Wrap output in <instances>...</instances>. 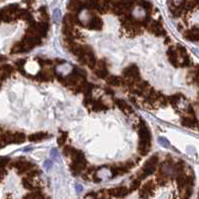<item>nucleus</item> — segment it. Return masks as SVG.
Instances as JSON below:
<instances>
[{"instance_id":"obj_1","label":"nucleus","mask_w":199,"mask_h":199,"mask_svg":"<svg viewBox=\"0 0 199 199\" xmlns=\"http://www.w3.org/2000/svg\"><path fill=\"white\" fill-rule=\"evenodd\" d=\"M139 138H140V141H139V152L142 155H146L149 151L150 147V132L148 130V128L146 124L141 121L140 125H139Z\"/></svg>"},{"instance_id":"obj_2","label":"nucleus","mask_w":199,"mask_h":199,"mask_svg":"<svg viewBox=\"0 0 199 199\" xmlns=\"http://www.w3.org/2000/svg\"><path fill=\"white\" fill-rule=\"evenodd\" d=\"M155 190V184L153 181H148L147 183L141 188V190L139 191V196L143 199H147L150 196L153 195V192Z\"/></svg>"},{"instance_id":"obj_3","label":"nucleus","mask_w":199,"mask_h":199,"mask_svg":"<svg viewBox=\"0 0 199 199\" xmlns=\"http://www.w3.org/2000/svg\"><path fill=\"white\" fill-rule=\"evenodd\" d=\"M123 75H124L127 79H130V81L131 80H136V78L139 75L138 67L136 65H131L127 67L126 69H124V71H123Z\"/></svg>"},{"instance_id":"obj_4","label":"nucleus","mask_w":199,"mask_h":199,"mask_svg":"<svg viewBox=\"0 0 199 199\" xmlns=\"http://www.w3.org/2000/svg\"><path fill=\"white\" fill-rule=\"evenodd\" d=\"M128 193H129V189H127V188L124 186L116 187V188H113V189L109 190V194L114 197H124L128 194Z\"/></svg>"},{"instance_id":"obj_5","label":"nucleus","mask_w":199,"mask_h":199,"mask_svg":"<svg viewBox=\"0 0 199 199\" xmlns=\"http://www.w3.org/2000/svg\"><path fill=\"white\" fill-rule=\"evenodd\" d=\"M102 25H103V22H102V20L97 17V16H93L92 19L90 20V23L88 27L90 29H96V30H99L102 28Z\"/></svg>"},{"instance_id":"obj_6","label":"nucleus","mask_w":199,"mask_h":199,"mask_svg":"<svg viewBox=\"0 0 199 199\" xmlns=\"http://www.w3.org/2000/svg\"><path fill=\"white\" fill-rule=\"evenodd\" d=\"M13 71V69L12 67L10 66V65H3L0 67V79H5V78H7L10 74L12 73Z\"/></svg>"},{"instance_id":"obj_7","label":"nucleus","mask_w":199,"mask_h":199,"mask_svg":"<svg viewBox=\"0 0 199 199\" xmlns=\"http://www.w3.org/2000/svg\"><path fill=\"white\" fill-rule=\"evenodd\" d=\"M168 57H169V60L172 63V65L174 66H178L179 65V62H178V58H177V52L175 49L173 48H169L168 50Z\"/></svg>"},{"instance_id":"obj_8","label":"nucleus","mask_w":199,"mask_h":199,"mask_svg":"<svg viewBox=\"0 0 199 199\" xmlns=\"http://www.w3.org/2000/svg\"><path fill=\"white\" fill-rule=\"evenodd\" d=\"M185 37L188 40H191V41H197L199 36H198V29L194 28V29H191V30H188L186 33H185Z\"/></svg>"},{"instance_id":"obj_9","label":"nucleus","mask_w":199,"mask_h":199,"mask_svg":"<svg viewBox=\"0 0 199 199\" xmlns=\"http://www.w3.org/2000/svg\"><path fill=\"white\" fill-rule=\"evenodd\" d=\"M116 104L119 106V108L122 109L123 111L125 112V113H131L132 112V109H131V107L129 106L125 101H123V100H120V99H117L116 100Z\"/></svg>"},{"instance_id":"obj_10","label":"nucleus","mask_w":199,"mask_h":199,"mask_svg":"<svg viewBox=\"0 0 199 199\" xmlns=\"http://www.w3.org/2000/svg\"><path fill=\"white\" fill-rule=\"evenodd\" d=\"M48 137V134L44 133V132H39V133H35V134H32L28 137V139L30 141H39V140H43V139H45Z\"/></svg>"},{"instance_id":"obj_11","label":"nucleus","mask_w":199,"mask_h":199,"mask_svg":"<svg viewBox=\"0 0 199 199\" xmlns=\"http://www.w3.org/2000/svg\"><path fill=\"white\" fill-rule=\"evenodd\" d=\"M23 199H45L44 196L41 192L39 191H33L31 193H28V194H26Z\"/></svg>"},{"instance_id":"obj_12","label":"nucleus","mask_w":199,"mask_h":199,"mask_svg":"<svg viewBox=\"0 0 199 199\" xmlns=\"http://www.w3.org/2000/svg\"><path fill=\"white\" fill-rule=\"evenodd\" d=\"M25 141V135L23 133H14L13 134V143L21 144Z\"/></svg>"},{"instance_id":"obj_13","label":"nucleus","mask_w":199,"mask_h":199,"mask_svg":"<svg viewBox=\"0 0 199 199\" xmlns=\"http://www.w3.org/2000/svg\"><path fill=\"white\" fill-rule=\"evenodd\" d=\"M82 3H80V2H76V1H74V2H69L68 4V8L72 10V11H79L80 9H82Z\"/></svg>"},{"instance_id":"obj_14","label":"nucleus","mask_w":199,"mask_h":199,"mask_svg":"<svg viewBox=\"0 0 199 199\" xmlns=\"http://www.w3.org/2000/svg\"><path fill=\"white\" fill-rule=\"evenodd\" d=\"M182 125L187 127H193L194 125H197V122L196 119H193V118H184L182 120Z\"/></svg>"},{"instance_id":"obj_15","label":"nucleus","mask_w":199,"mask_h":199,"mask_svg":"<svg viewBox=\"0 0 199 199\" xmlns=\"http://www.w3.org/2000/svg\"><path fill=\"white\" fill-rule=\"evenodd\" d=\"M107 83H108L109 85H113V86H117V85H119L120 82H121V80L119 77H117V76H110L108 79L106 80Z\"/></svg>"},{"instance_id":"obj_16","label":"nucleus","mask_w":199,"mask_h":199,"mask_svg":"<svg viewBox=\"0 0 199 199\" xmlns=\"http://www.w3.org/2000/svg\"><path fill=\"white\" fill-rule=\"evenodd\" d=\"M95 74L97 75L98 77H100V78H105L108 73H107L106 69H98V70L95 71Z\"/></svg>"},{"instance_id":"obj_17","label":"nucleus","mask_w":199,"mask_h":199,"mask_svg":"<svg viewBox=\"0 0 199 199\" xmlns=\"http://www.w3.org/2000/svg\"><path fill=\"white\" fill-rule=\"evenodd\" d=\"M139 185H140V180L133 181L132 184H131V187H130V190H136L137 188L139 187ZM130 190H129V192H130Z\"/></svg>"},{"instance_id":"obj_18","label":"nucleus","mask_w":199,"mask_h":199,"mask_svg":"<svg viewBox=\"0 0 199 199\" xmlns=\"http://www.w3.org/2000/svg\"><path fill=\"white\" fill-rule=\"evenodd\" d=\"M65 141H66V134H63V135L58 139V143L59 145H63L65 143Z\"/></svg>"},{"instance_id":"obj_19","label":"nucleus","mask_w":199,"mask_h":199,"mask_svg":"<svg viewBox=\"0 0 199 199\" xmlns=\"http://www.w3.org/2000/svg\"><path fill=\"white\" fill-rule=\"evenodd\" d=\"M4 59H5L4 57H1V56H0V61H2V60H4Z\"/></svg>"}]
</instances>
